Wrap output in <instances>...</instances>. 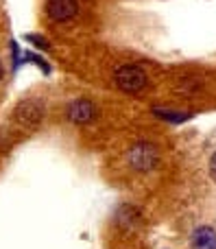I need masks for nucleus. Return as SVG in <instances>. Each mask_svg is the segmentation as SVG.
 <instances>
[{"label":"nucleus","mask_w":216,"mask_h":249,"mask_svg":"<svg viewBox=\"0 0 216 249\" xmlns=\"http://www.w3.org/2000/svg\"><path fill=\"white\" fill-rule=\"evenodd\" d=\"M114 81H116V86L120 88L122 92H127V94H138V92H142L144 88H147V72H144L140 66L125 64L116 70Z\"/></svg>","instance_id":"obj_1"},{"label":"nucleus","mask_w":216,"mask_h":249,"mask_svg":"<svg viewBox=\"0 0 216 249\" xmlns=\"http://www.w3.org/2000/svg\"><path fill=\"white\" fill-rule=\"evenodd\" d=\"M26 39H29V42H33L35 46H39V48H48V44L44 42V37H39V35H26Z\"/></svg>","instance_id":"obj_9"},{"label":"nucleus","mask_w":216,"mask_h":249,"mask_svg":"<svg viewBox=\"0 0 216 249\" xmlns=\"http://www.w3.org/2000/svg\"><path fill=\"white\" fill-rule=\"evenodd\" d=\"M153 114L168 123H186L190 118V114H177V112H168V109H153Z\"/></svg>","instance_id":"obj_7"},{"label":"nucleus","mask_w":216,"mask_h":249,"mask_svg":"<svg viewBox=\"0 0 216 249\" xmlns=\"http://www.w3.org/2000/svg\"><path fill=\"white\" fill-rule=\"evenodd\" d=\"M44 118V105L37 99H24L13 109V121L22 127H37Z\"/></svg>","instance_id":"obj_3"},{"label":"nucleus","mask_w":216,"mask_h":249,"mask_svg":"<svg viewBox=\"0 0 216 249\" xmlns=\"http://www.w3.org/2000/svg\"><path fill=\"white\" fill-rule=\"evenodd\" d=\"M192 249H216V232L212 228H197L192 234Z\"/></svg>","instance_id":"obj_6"},{"label":"nucleus","mask_w":216,"mask_h":249,"mask_svg":"<svg viewBox=\"0 0 216 249\" xmlns=\"http://www.w3.org/2000/svg\"><path fill=\"white\" fill-rule=\"evenodd\" d=\"M157 162H160V153L151 142H138L129 149V164L135 171H153Z\"/></svg>","instance_id":"obj_2"},{"label":"nucleus","mask_w":216,"mask_h":249,"mask_svg":"<svg viewBox=\"0 0 216 249\" xmlns=\"http://www.w3.org/2000/svg\"><path fill=\"white\" fill-rule=\"evenodd\" d=\"M96 114H99L96 105L92 103V101H87V99L72 101V103H70V107H68V118L74 124H87V123H92L96 118Z\"/></svg>","instance_id":"obj_5"},{"label":"nucleus","mask_w":216,"mask_h":249,"mask_svg":"<svg viewBox=\"0 0 216 249\" xmlns=\"http://www.w3.org/2000/svg\"><path fill=\"white\" fill-rule=\"evenodd\" d=\"M210 175L216 181V153H212V158H210Z\"/></svg>","instance_id":"obj_10"},{"label":"nucleus","mask_w":216,"mask_h":249,"mask_svg":"<svg viewBox=\"0 0 216 249\" xmlns=\"http://www.w3.org/2000/svg\"><path fill=\"white\" fill-rule=\"evenodd\" d=\"M46 13L55 22H68L79 13V0H46Z\"/></svg>","instance_id":"obj_4"},{"label":"nucleus","mask_w":216,"mask_h":249,"mask_svg":"<svg viewBox=\"0 0 216 249\" xmlns=\"http://www.w3.org/2000/svg\"><path fill=\"white\" fill-rule=\"evenodd\" d=\"M26 59H29V61H33L35 66H39V68H42V72H46V74L50 72V66H48L46 61H44L39 55H35V53H26Z\"/></svg>","instance_id":"obj_8"},{"label":"nucleus","mask_w":216,"mask_h":249,"mask_svg":"<svg viewBox=\"0 0 216 249\" xmlns=\"http://www.w3.org/2000/svg\"><path fill=\"white\" fill-rule=\"evenodd\" d=\"M0 79H2V64H0Z\"/></svg>","instance_id":"obj_11"}]
</instances>
